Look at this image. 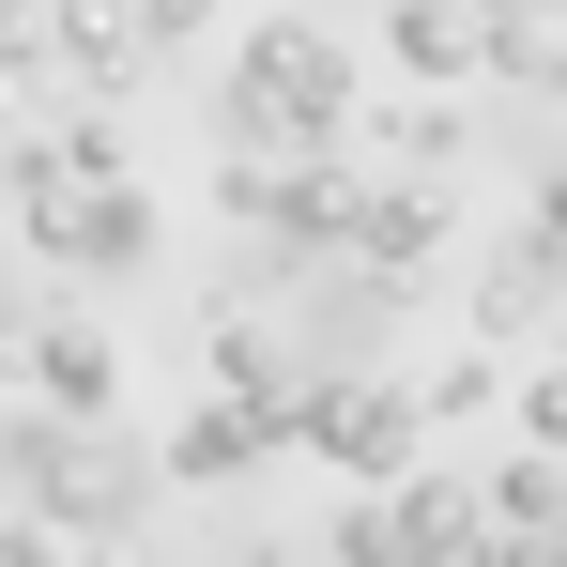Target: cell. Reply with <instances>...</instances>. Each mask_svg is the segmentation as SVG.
I'll use <instances>...</instances> for the list:
<instances>
[{"instance_id": "1", "label": "cell", "mask_w": 567, "mask_h": 567, "mask_svg": "<svg viewBox=\"0 0 567 567\" xmlns=\"http://www.w3.org/2000/svg\"><path fill=\"white\" fill-rule=\"evenodd\" d=\"M338 107H353V62H338V31H246V62H230V138L246 154H291V138H338Z\"/></svg>"}, {"instance_id": "7", "label": "cell", "mask_w": 567, "mask_h": 567, "mask_svg": "<svg viewBox=\"0 0 567 567\" xmlns=\"http://www.w3.org/2000/svg\"><path fill=\"white\" fill-rule=\"evenodd\" d=\"M553 567H567V553H553Z\"/></svg>"}, {"instance_id": "6", "label": "cell", "mask_w": 567, "mask_h": 567, "mask_svg": "<svg viewBox=\"0 0 567 567\" xmlns=\"http://www.w3.org/2000/svg\"><path fill=\"white\" fill-rule=\"evenodd\" d=\"M522 414H537V445H567V383H537V399H522Z\"/></svg>"}, {"instance_id": "4", "label": "cell", "mask_w": 567, "mask_h": 567, "mask_svg": "<svg viewBox=\"0 0 567 567\" xmlns=\"http://www.w3.org/2000/svg\"><path fill=\"white\" fill-rule=\"evenodd\" d=\"M537 261L567 277V169H553V199H537Z\"/></svg>"}, {"instance_id": "5", "label": "cell", "mask_w": 567, "mask_h": 567, "mask_svg": "<svg viewBox=\"0 0 567 567\" xmlns=\"http://www.w3.org/2000/svg\"><path fill=\"white\" fill-rule=\"evenodd\" d=\"M537 16H553V0H475V31H506V47H522Z\"/></svg>"}, {"instance_id": "2", "label": "cell", "mask_w": 567, "mask_h": 567, "mask_svg": "<svg viewBox=\"0 0 567 567\" xmlns=\"http://www.w3.org/2000/svg\"><path fill=\"white\" fill-rule=\"evenodd\" d=\"M31 369H47L62 414H107V338H93V322H47V338H31Z\"/></svg>"}, {"instance_id": "3", "label": "cell", "mask_w": 567, "mask_h": 567, "mask_svg": "<svg viewBox=\"0 0 567 567\" xmlns=\"http://www.w3.org/2000/svg\"><path fill=\"white\" fill-rule=\"evenodd\" d=\"M399 47L430 62V78H461V47H475V16H445V0H399Z\"/></svg>"}]
</instances>
